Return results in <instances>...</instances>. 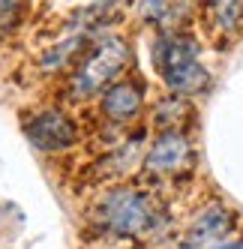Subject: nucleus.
<instances>
[{
    "label": "nucleus",
    "mask_w": 243,
    "mask_h": 249,
    "mask_svg": "<svg viewBox=\"0 0 243 249\" xmlns=\"http://www.w3.org/2000/svg\"><path fill=\"white\" fill-rule=\"evenodd\" d=\"M153 63L174 96H195L210 87V72L201 63V48L189 33H162L153 45Z\"/></svg>",
    "instance_id": "1"
},
{
    "label": "nucleus",
    "mask_w": 243,
    "mask_h": 249,
    "mask_svg": "<svg viewBox=\"0 0 243 249\" xmlns=\"http://www.w3.org/2000/svg\"><path fill=\"white\" fill-rule=\"evenodd\" d=\"M129 57L132 51L120 36L93 39L87 51L81 54V60H75V72L69 78V96L90 99L96 93H105L114 81H120Z\"/></svg>",
    "instance_id": "2"
},
{
    "label": "nucleus",
    "mask_w": 243,
    "mask_h": 249,
    "mask_svg": "<svg viewBox=\"0 0 243 249\" xmlns=\"http://www.w3.org/2000/svg\"><path fill=\"white\" fill-rule=\"evenodd\" d=\"M99 225L117 237H141L159 225V207L144 189L117 186L96 207Z\"/></svg>",
    "instance_id": "3"
},
{
    "label": "nucleus",
    "mask_w": 243,
    "mask_h": 249,
    "mask_svg": "<svg viewBox=\"0 0 243 249\" xmlns=\"http://www.w3.org/2000/svg\"><path fill=\"white\" fill-rule=\"evenodd\" d=\"M24 135H27V141L33 147H39L45 153H57V150L72 147L78 141V126L66 111L45 108V111L33 114L24 123Z\"/></svg>",
    "instance_id": "4"
},
{
    "label": "nucleus",
    "mask_w": 243,
    "mask_h": 249,
    "mask_svg": "<svg viewBox=\"0 0 243 249\" xmlns=\"http://www.w3.org/2000/svg\"><path fill=\"white\" fill-rule=\"evenodd\" d=\"M192 159V144L180 129H165L156 135V141L150 144L147 156H144V168L156 177L165 174H177L186 168V162Z\"/></svg>",
    "instance_id": "5"
},
{
    "label": "nucleus",
    "mask_w": 243,
    "mask_h": 249,
    "mask_svg": "<svg viewBox=\"0 0 243 249\" xmlns=\"http://www.w3.org/2000/svg\"><path fill=\"white\" fill-rule=\"evenodd\" d=\"M99 108L111 123H129L141 114L144 108V84L141 81H132V78H123V81H114L105 93L99 99Z\"/></svg>",
    "instance_id": "6"
},
{
    "label": "nucleus",
    "mask_w": 243,
    "mask_h": 249,
    "mask_svg": "<svg viewBox=\"0 0 243 249\" xmlns=\"http://www.w3.org/2000/svg\"><path fill=\"white\" fill-rule=\"evenodd\" d=\"M231 228H234L231 210L222 207V204H210L195 216L192 228H189V234H186V243L195 246V249H210V246H219L228 237Z\"/></svg>",
    "instance_id": "7"
},
{
    "label": "nucleus",
    "mask_w": 243,
    "mask_h": 249,
    "mask_svg": "<svg viewBox=\"0 0 243 249\" xmlns=\"http://www.w3.org/2000/svg\"><path fill=\"white\" fill-rule=\"evenodd\" d=\"M192 0H141V15L156 27H177Z\"/></svg>",
    "instance_id": "8"
},
{
    "label": "nucleus",
    "mask_w": 243,
    "mask_h": 249,
    "mask_svg": "<svg viewBox=\"0 0 243 249\" xmlns=\"http://www.w3.org/2000/svg\"><path fill=\"white\" fill-rule=\"evenodd\" d=\"M207 3L222 30H234L243 21V0H207Z\"/></svg>",
    "instance_id": "9"
},
{
    "label": "nucleus",
    "mask_w": 243,
    "mask_h": 249,
    "mask_svg": "<svg viewBox=\"0 0 243 249\" xmlns=\"http://www.w3.org/2000/svg\"><path fill=\"white\" fill-rule=\"evenodd\" d=\"M24 0H0V36L15 30V24L21 21Z\"/></svg>",
    "instance_id": "10"
},
{
    "label": "nucleus",
    "mask_w": 243,
    "mask_h": 249,
    "mask_svg": "<svg viewBox=\"0 0 243 249\" xmlns=\"http://www.w3.org/2000/svg\"><path fill=\"white\" fill-rule=\"evenodd\" d=\"M210 249H243V240H237V243H219V246H210Z\"/></svg>",
    "instance_id": "11"
}]
</instances>
